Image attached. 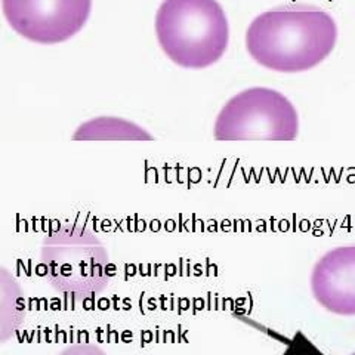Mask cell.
Listing matches in <instances>:
<instances>
[{
	"mask_svg": "<svg viewBox=\"0 0 355 355\" xmlns=\"http://www.w3.org/2000/svg\"><path fill=\"white\" fill-rule=\"evenodd\" d=\"M58 355H107V352L94 343H74L62 349Z\"/></svg>",
	"mask_w": 355,
	"mask_h": 355,
	"instance_id": "obj_8",
	"label": "cell"
},
{
	"mask_svg": "<svg viewBox=\"0 0 355 355\" xmlns=\"http://www.w3.org/2000/svg\"><path fill=\"white\" fill-rule=\"evenodd\" d=\"M299 114L293 103L271 87H249L220 108L214 126L216 141H295Z\"/></svg>",
	"mask_w": 355,
	"mask_h": 355,
	"instance_id": "obj_4",
	"label": "cell"
},
{
	"mask_svg": "<svg viewBox=\"0 0 355 355\" xmlns=\"http://www.w3.org/2000/svg\"><path fill=\"white\" fill-rule=\"evenodd\" d=\"M94 0H2L5 19L18 36L39 44H58L80 33Z\"/></svg>",
	"mask_w": 355,
	"mask_h": 355,
	"instance_id": "obj_5",
	"label": "cell"
},
{
	"mask_svg": "<svg viewBox=\"0 0 355 355\" xmlns=\"http://www.w3.org/2000/svg\"><path fill=\"white\" fill-rule=\"evenodd\" d=\"M40 261L55 291L73 297L101 293L110 282V257L92 231L64 224L44 237Z\"/></svg>",
	"mask_w": 355,
	"mask_h": 355,
	"instance_id": "obj_3",
	"label": "cell"
},
{
	"mask_svg": "<svg viewBox=\"0 0 355 355\" xmlns=\"http://www.w3.org/2000/svg\"><path fill=\"white\" fill-rule=\"evenodd\" d=\"M73 141H135L151 142V133L130 120L103 116L85 121L73 133Z\"/></svg>",
	"mask_w": 355,
	"mask_h": 355,
	"instance_id": "obj_7",
	"label": "cell"
},
{
	"mask_svg": "<svg viewBox=\"0 0 355 355\" xmlns=\"http://www.w3.org/2000/svg\"><path fill=\"white\" fill-rule=\"evenodd\" d=\"M311 292L329 313L355 315V244L331 249L317 261Z\"/></svg>",
	"mask_w": 355,
	"mask_h": 355,
	"instance_id": "obj_6",
	"label": "cell"
},
{
	"mask_svg": "<svg viewBox=\"0 0 355 355\" xmlns=\"http://www.w3.org/2000/svg\"><path fill=\"white\" fill-rule=\"evenodd\" d=\"M154 28L166 57L182 69H207L228 49L230 24L218 0H163Z\"/></svg>",
	"mask_w": 355,
	"mask_h": 355,
	"instance_id": "obj_2",
	"label": "cell"
},
{
	"mask_svg": "<svg viewBox=\"0 0 355 355\" xmlns=\"http://www.w3.org/2000/svg\"><path fill=\"white\" fill-rule=\"evenodd\" d=\"M338 39V22L326 9L291 3L266 10L250 22L246 49L263 69L293 74L324 62Z\"/></svg>",
	"mask_w": 355,
	"mask_h": 355,
	"instance_id": "obj_1",
	"label": "cell"
},
{
	"mask_svg": "<svg viewBox=\"0 0 355 355\" xmlns=\"http://www.w3.org/2000/svg\"><path fill=\"white\" fill-rule=\"evenodd\" d=\"M351 355H355V352H352V354H351Z\"/></svg>",
	"mask_w": 355,
	"mask_h": 355,
	"instance_id": "obj_9",
	"label": "cell"
}]
</instances>
